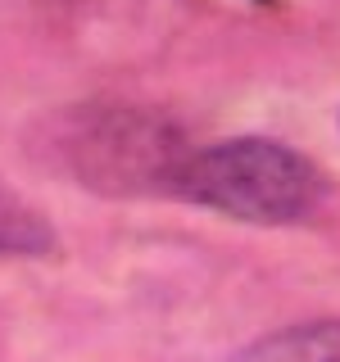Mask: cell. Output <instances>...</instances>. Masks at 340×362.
I'll return each instance as SVG.
<instances>
[{
	"instance_id": "obj_2",
	"label": "cell",
	"mask_w": 340,
	"mask_h": 362,
	"mask_svg": "<svg viewBox=\"0 0 340 362\" xmlns=\"http://www.w3.org/2000/svg\"><path fill=\"white\" fill-rule=\"evenodd\" d=\"M64 154L82 186L105 195H150L177 190V177L191 154L164 118L141 109H86L64 136Z\"/></svg>"
},
{
	"instance_id": "obj_1",
	"label": "cell",
	"mask_w": 340,
	"mask_h": 362,
	"mask_svg": "<svg viewBox=\"0 0 340 362\" xmlns=\"http://www.w3.org/2000/svg\"><path fill=\"white\" fill-rule=\"evenodd\" d=\"M177 190L196 204L259 226L300 222L322 204L327 181L304 154L281 141L241 136L191 154L177 177Z\"/></svg>"
},
{
	"instance_id": "obj_3",
	"label": "cell",
	"mask_w": 340,
	"mask_h": 362,
	"mask_svg": "<svg viewBox=\"0 0 340 362\" xmlns=\"http://www.w3.org/2000/svg\"><path fill=\"white\" fill-rule=\"evenodd\" d=\"M241 362H340V322H309L290 326L254 349H245Z\"/></svg>"
},
{
	"instance_id": "obj_4",
	"label": "cell",
	"mask_w": 340,
	"mask_h": 362,
	"mask_svg": "<svg viewBox=\"0 0 340 362\" xmlns=\"http://www.w3.org/2000/svg\"><path fill=\"white\" fill-rule=\"evenodd\" d=\"M55 231L37 209H28L18 195L0 190V254H50Z\"/></svg>"
}]
</instances>
